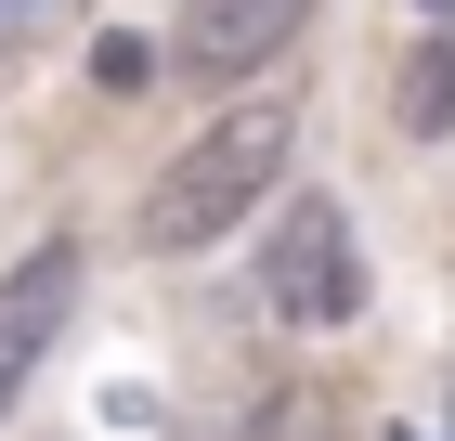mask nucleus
I'll use <instances>...</instances> for the list:
<instances>
[{
	"label": "nucleus",
	"mask_w": 455,
	"mask_h": 441,
	"mask_svg": "<svg viewBox=\"0 0 455 441\" xmlns=\"http://www.w3.org/2000/svg\"><path fill=\"white\" fill-rule=\"evenodd\" d=\"M66 299H78V247H39L13 286H0V415L27 403V376H39V350L66 338Z\"/></svg>",
	"instance_id": "4"
},
{
	"label": "nucleus",
	"mask_w": 455,
	"mask_h": 441,
	"mask_svg": "<svg viewBox=\"0 0 455 441\" xmlns=\"http://www.w3.org/2000/svg\"><path fill=\"white\" fill-rule=\"evenodd\" d=\"M299 27H313V0H182L170 66L196 78V91H235V78H260Z\"/></svg>",
	"instance_id": "3"
},
{
	"label": "nucleus",
	"mask_w": 455,
	"mask_h": 441,
	"mask_svg": "<svg viewBox=\"0 0 455 441\" xmlns=\"http://www.w3.org/2000/svg\"><path fill=\"white\" fill-rule=\"evenodd\" d=\"M429 13H455V0H429Z\"/></svg>",
	"instance_id": "9"
},
{
	"label": "nucleus",
	"mask_w": 455,
	"mask_h": 441,
	"mask_svg": "<svg viewBox=\"0 0 455 441\" xmlns=\"http://www.w3.org/2000/svg\"><path fill=\"white\" fill-rule=\"evenodd\" d=\"M247 441H339V403H325V390H274Z\"/></svg>",
	"instance_id": "6"
},
{
	"label": "nucleus",
	"mask_w": 455,
	"mask_h": 441,
	"mask_svg": "<svg viewBox=\"0 0 455 441\" xmlns=\"http://www.w3.org/2000/svg\"><path fill=\"white\" fill-rule=\"evenodd\" d=\"M390 117H403V130H455V39H429V52H417V66H403V91H390Z\"/></svg>",
	"instance_id": "5"
},
{
	"label": "nucleus",
	"mask_w": 455,
	"mask_h": 441,
	"mask_svg": "<svg viewBox=\"0 0 455 441\" xmlns=\"http://www.w3.org/2000/svg\"><path fill=\"white\" fill-rule=\"evenodd\" d=\"M92 78L131 104V91H156V52H143V39H105V52H92Z\"/></svg>",
	"instance_id": "7"
},
{
	"label": "nucleus",
	"mask_w": 455,
	"mask_h": 441,
	"mask_svg": "<svg viewBox=\"0 0 455 441\" xmlns=\"http://www.w3.org/2000/svg\"><path fill=\"white\" fill-rule=\"evenodd\" d=\"M286 143H299V117H286L274 91H260V104H221L209 130L182 143L156 182H143V247H156V260H196V247H221L247 208L286 182Z\"/></svg>",
	"instance_id": "1"
},
{
	"label": "nucleus",
	"mask_w": 455,
	"mask_h": 441,
	"mask_svg": "<svg viewBox=\"0 0 455 441\" xmlns=\"http://www.w3.org/2000/svg\"><path fill=\"white\" fill-rule=\"evenodd\" d=\"M52 27V0H0V52H13V39H39Z\"/></svg>",
	"instance_id": "8"
},
{
	"label": "nucleus",
	"mask_w": 455,
	"mask_h": 441,
	"mask_svg": "<svg viewBox=\"0 0 455 441\" xmlns=\"http://www.w3.org/2000/svg\"><path fill=\"white\" fill-rule=\"evenodd\" d=\"M260 311H274V325H299V338H325V325H351V311H364V247H351L339 195H286V208H274V247H260Z\"/></svg>",
	"instance_id": "2"
}]
</instances>
